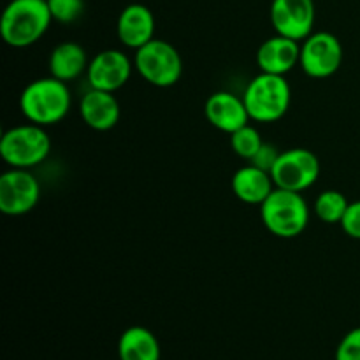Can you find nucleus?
<instances>
[{"label": "nucleus", "instance_id": "obj_2", "mask_svg": "<svg viewBox=\"0 0 360 360\" xmlns=\"http://www.w3.org/2000/svg\"><path fill=\"white\" fill-rule=\"evenodd\" d=\"M72 97L67 83L56 77H41L25 86L20 97L21 115L41 127L62 122L69 112Z\"/></svg>", "mask_w": 360, "mask_h": 360}, {"label": "nucleus", "instance_id": "obj_22", "mask_svg": "<svg viewBox=\"0 0 360 360\" xmlns=\"http://www.w3.org/2000/svg\"><path fill=\"white\" fill-rule=\"evenodd\" d=\"M336 360H360V327L352 329L341 340L336 350Z\"/></svg>", "mask_w": 360, "mask_h": 360}, {"label": "nucleus", "instance_id": "obj_12", "mask_svg": "<svg viewBox=\"0 0 360 360\" xmlns=\"http://www.w3.org/2000/svg\"><path fill=\"white\" fill-rule=\"evenodd\" d=\"M204 115L214 129L225 134H234L252 120L243 97L231 91H217L211 95L204 104Z\"/></svg>", "mask_w": 360, "mask_h": 360}, {"label": "nucleus", "instance_id": "obj_16", "mask_svg": "<svg viewBox=\"0 0 360 360\" xmlns=\"http://www.w3.org/2000/svg\"><path fill=\"white\" fill-rule=\"evenodd\" d=\"M276 188L271 172L255 165H246L238 169L232 176V192L239 200L246 204H262Z\"/></svg>", "mask_w": 360, "mask_h": 360}, {"label": "nucleus", "instance_id": "obj_13", "mask_svg": "<svg viewBox=\"0 0 360 360\" xmlns=\"http://www.w3.org/2000/svg\"><path fill=\"white\" fill-rule=\"evenodd\" d=\"M120 42L130 49H139L155 39V16L143 4H130L120 13L116 23Z\"/></svg>", "mask_w": 360, "mask_h": 360}, {"label": "nucleus", "instance_id": "obj_8", "mask_svg": "<svg viewBox=\"0 0 360 360\" xmlns=\"http://www.w3.org/2000/svg\"><path fill=\"white\" fill-rule=\"evenodd\" d=\"M343 62V46L340 39L330 32H315L301 44L299 65L315 79L330 77L340 70Z\"/></svg>", "mask_w": 360, "mask_h": 360}, {"label": "nucleus", "instance_id": "obj_17", "mask_svg": "<svg viewBox=\"0 0 360 360\" xmlns=\"http://www.w3.org/2000/svg\"><path fill=\"white\" fill-rule=\"evenodd\" d=\"M48 65L53 77L63 83H70L86 72L90 62L83 46L77 42H62L51 51Z\"/></svg>", "mask_w": 360, "mask_h": 360}, {"label": "nucleus", "instance_id": "obj_15", "mask_svg": "<svg viewBox=\"0 0 360 360\" xmlns=\"http://www.w3.org/2000/svg\"><path fill=\"white\" fill-rule=\"evenodd\" d=\"M79 115L90 129L105 132L120 120V104L111 91L90 88L79 102Z\"/></svg>", "mask_w": 360, "mask_h": 360}, {"label": "nucleus", "instance_id": "obj_3", "mask_svg": "<svg viewBox=\"0 0 360 360\" xmlns=\"http://www.w3.org/2000/svg\"><path fill=\"white\" fill-rule=\"evenodd\" d=\"M260 218L271 234L281 239H292L308 227L309 207L301 192L274 188L260 204Z\"/></svg>", "mask_w": 360, "mask_h": 360}, {"label": "nucleus", "instance_id": "obj_24", "mask_svg": "<svg viewBox=\"0 0 360 360\" xmlns=\"http://www.w3.org/2000/svg\"><path fill=\"white\" fill-rule=\"evenodd\" d=\"M341 229L352 239H360V200L350 202L343 220H341Z\"/></svg>", "mask_w": 360, "mask_h": 360}, {"label": "nucleus", "instance_id": "obj_6", "mask_svg": "<svg viewBox=\"0 0 360 360\" xmlns=\"http://www.w3.org/2000/svg\"><path fill=\"white\" fill-rule=\"evenodd\" d=\"M134 67L146 83L158 88H169L181 77L183 58L178 49L167 41L153 39L143 48L136 49Z\"/></svg>", "mask_w": 360, "mask_h": 360}, {"label": "nucleus", "instance_id": "obj_18", "mask_svg": "<svg viewBox=\"0 0 360 360\" xmlns=\"http://www.w3.org/2000/svg\"><path fill=\"white\" fill-rule=\"evenodd\" d=\"M120 360H160V343L146 327H129L118 341Z\"/></svg>", "mask_w": 360, "mask_h": 360}, {"label": "nucleus", "instance_id": "obj_11", "mask_svg": "<svg viewBox=\"0 0 360 360\" xmlns=\"http://www.w3.org/2000/svg\"><path fill=\"white\" fill-rule=\"evenodd\" d=\"M132 62L120 49H104L90 60L86 77L90 88L115 94L129 83L132 76Z\"/></svg>", "mask_w": 360, "mask_h": 360}, {"label": "nucleus", "instance_id": "obj_5", "mask_svg": "<svg viewBox=\"0 0 360 360\" xmlns=\"http://www.w3.org/2000/svg\"><path fill=\"white\" fill-rule=\"evenodd\" d=\"M51 151V139L44 127L27 123L6 130L0 139V155L14 169H32L42 164Z\"/></svg>", "mask_w": 360, "mask_h": 360}, {"label": "nucleus", "instance_id": "obj_23", "mask_svg": "<svg viewBox=\"0 0 360 360\" xmlns=\"http://www.w3.org/2000/svg\"><path fill=\"white\" fill-rule=\"evenodd\" d=\"M280 155H281V151L278 150L274 144L264 143L262 148L259 150V153H257L255 157L250 160V164L255 165V167H259V169H264V171L271 172L273 171L274 164L278 162V158H280Z\"/></svg>", "mask_w": 360, "mask_h": 360}, {"label": "nucleus", "instance_id": "obj_1", "mask_svg": "<svg viewBox=\"0 0 360 360\" xmlns=\"http://www.w3.org/2000/svg\"><path fill=\"white\" fill-rule=\"evenodd\" d=\"M53 16L48 0H11L0 20V35L13 48H28L48 32Z\"/></svg>", "mask_w": 360, "mask_h": 360}, {"label": "nucleus", "instance_id": "obj_7", "mask_svg": "<svg viewBox=\"0 0 360 360\" xmlns=\"http://www.w3.org/2000/svg\"><path fill=\"white\" fill-rule=\"evenodd\" d=\"M320 176V162L313 151L306 148H292L281 151L280 158L271 171L276 188L304 192L316 183Z\"/></svg>", "mask_w": 360, "mask_h": 360}, {"label": "nucleus", "instance_id": "obj_14", "mask_svg": "<svg viewBox=\"0 0 360 360\" xmlns=\"http://www.w3.org/2000/svg\"><path fill=\"white\" fill-rule=\"evenodd\" d=\"M299 58H301L299 42L278 34L262 42L257 51V65L260 67V72L278 74V76L290 72L299 63Z\"/></svg>", "mask_w": 360, "mask_h": 360}, {"label": "nucleus", "instance_id": "obj_19", "mask_svg": "<svg viewBox=\"0 0 360 360\" xmlns=\"http://www.w3.org/2000/svg\"><path fill=\"white\" fill-rule=\"evenodd\" d=\"M348 206H350V202L343 193L338 192V190H326L315 199L313 210L320 220L329 225H336L341 224Z\"/></svg>", "mask_w": 360, "mask_h": 360}, {"label": "nucleus", "instance_id": "obj_21", "mask_svg": "<svg viewBox=\"0 0 360 360\" xmlns=\"http://www.w3.org/2000/svg\"><path fill=\"white\" fill-rule=\"evenodd\" d=\"M53 21L70 25L79 20L84 13V0H48Z\"/></svg>", "mask_w": 360, "mask_h": 360}, {"label": "nucleus", "instance_id": "obj_4", "mask_svg": "<svg viewBox=\"0 0 360 360\" xmlns=\"http://www.w3.org/2000/svg\"><path fill=\"white\" fill-rule=\"evenodd\" d=\"M290 84L285 76L267 72L253 77L243 95L250 118L259 123H273L283 118L290 108Z\"/></svg>", "mask_w": 360, "mask_h": 360}, {"label": "nucleus", "instance_id": "obj_10", "mask_svg": "<svg viewBox=\"0 0 360 360\" xmlns=\"http://www.w3.org/2000/svg\"><path fill=\"white\" fill-rule=\"evenodd\" d=\"M269 14L278 35L299 42L313 34L316 16L313 0H273Z\"/></svg>", "mask_w": 360, "mask_h": 360}, {"label": "nucleus", "instance_id": "obj_20", "mask_svg": "<svg viewBox=\"0 0 360 360\" xmlns=\"http://www.w3.org/2000/svg\"><path fill=\"white\" fill-rule=\"evenodd\" d=\"M264 141L259 130L252 125H245L243 129L231 134V148L238 157L245 160H252L259 150L262 148Z\"/></svg>", "mask_w": 360, "mask_h": 360}, {"label": "nucleus", "instance_id": "obj_9", "mask_svg": "<svg viewBox=\"0 0 360 360\" xmlns=\"http://www.w3.org/2000/svg\"><path fill=\"white\" fill-rule=\"evenodd\" d=\"M41 185L30 169H11L0 176V211L9 217L27 214L37 206Z\"/></svg>", "mask_w": 360, "mask_h": 360}]
</instances>
